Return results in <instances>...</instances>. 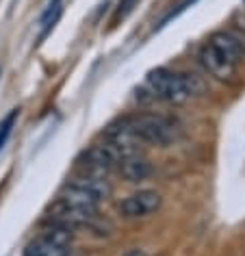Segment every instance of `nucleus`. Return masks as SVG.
Segmentation results:
<instances>
[{"label":"nucleus","mask_w":245,"mask_h":256,"mask_svg":"<svg viewBox=\"0 0 245 256\" xmlns=\"http://www.w3.org/2000/svg\"><path fill=\"white\" fill-rule=\"evenodd\" d=\"M202 80L196 74H178L167 68H156L146 76L144 92L152 100L170 102V104H184L198 94H202Z\"/></svg>","instance_id":"1"},{"label":"nucleus","mask_w":245,"mask_h":256,"mask_svg":"<svg viewBox=\"0 0 245 256\" xmlns=\"http://www.w3.org/2000/svg\"><path fill=\"white\" fill-rule=\"evenodd\" d=\"M118 124L122 128H126L141 144L158 146V148H165V146L174 144L178 137L176 122L160 113H130L118 120Z\"/></svg>","instance_id":"2"},{"label":"nucleus","mask_w":245,"mask_h":256,"mask_svg":"<svg viewBox=\"0 0 245 256\" xmlns=\"http://www.w3.org/2000/svg\"><path fill=\"white\" fill-rule=\"evenodd\" d=\"M76 163H78V172H80V174L106 178L108 172H113L120 165V158L104 142H102V144H94L89 150L82 152L80 158Z\"/></svg>","instance_id":"3"},{"label":"nucleus","mask_w":245,"mask_h":256,"mask_svg":"<svg viewBox=\"0 0 245 256\" xmlns=\"http://www.w3.org/2000/svg\"><path fill=\"white\" fill-rule=\"evenodd\" d=\"M96 217H98V210L80 208V206H76V204L61 200V198H56L52 202V206L48 208V222L61 224V226H68L72 230L89 226L92 222H96Z\"/></svg>","instance_id":"4"},{"label":"nucleus","mask_w":245,"mask_h":256,"mask_svg":"<svg viewBox=\"0 0 245 256\" xmlns=\"http://www.w3.org/2000/svg\"><path fill=\"white\" fill-rule=\"evenodd\" d=\"M160 204H163V198H160L158 191L139 189V191H134V194L126 196L124 200L118 204V208L124 217L134 220V217H146V215L156 213V210L160 208Z\"/></svg>","instance_id":"5"},{"label":"nucleus","mask_w":245,"mask_h":256,"mask_svg":"<svg viewBox=\"0 0 245 256\" xmlns=\"http://www.w3.org/2000/svg\"><path fill=\"white\" fill-rule=\"evenodd\" d=\"M206 44H208L224 61H228L232 68H238V63L245 59V44L241 42V37H236L234 33H230V30H219V33L210 35V40Z\"/></svg>","instance_id":"6"},{"label":"nucleus","mask_w":245,"mask_h":256,"mask_svg":"<svg viewBox=\"0 0 245 256\" xmlns=\"http://www.w3.org/2000/svg\"><path fill=\"white\" fill-rule=\"evenodd\" d=\"M200 63L204 66L206 72L219 80H230L232 76L236 74V68H232L228 61H224L208 44H204L202 50H200Z\"/></svg>","instance_id":"7"},{"label":"nucleus","mask_w":245,"mask_h":256,"mask_svg":"<svg viewBox=\"0 0 245 256\" xmlns=\"http://www.w3.org/2000/svg\"><path fill=\"white\" fill-rule=\"evenodd\" d=\"M118 172L128 182H144L152 176L154 170H152V163L144 154H137V156H128L124 161H120Z\"/></svg>","instance_id":"8"},{"label":"nucleus","mask_w":245,"mask_h":256,"mask_svg":"<svg viewBox=\"0 0 245 256\" xmlns=\"http://www.w3.org/2000/svg\"><path fill=\"white\" fill-rule=\"evenodd\" d=\"M68 254H70V248L56 246L54 241L46 239L44 234H40L24 248V256H68Z\"/></svg>","instance_id":"9"},{"label":"nucleus","mask_w":245,"mask_h":256,"mask_svg":"<svg viewBox=\"0 0 245 256\" xmlns=\"http://www.w3.org/2000/svg\"><path fill=\"white\" fill-rule=\"evenodd\" d=\"M61 14H63V0H50L46 11H44L42 18H40V37L42 40L54 28V24L59 22Z\"/></svg>","instance_id":"10"},{"label":"nucleus","mask_w":245,"mask_h":256,"mask_svg":"<svg viewBox=\"0 0 245 256\" xmlns=\"http://www.w3.org/2000/svg\"><path fill=\"white\" fill-rule=\"evenodd\" d=\"M18 118H20V108H11L7 118H4L2 122H0V150L4 148V144H7V139L11 137V132H14Z\"/></svg>","instance_id":"11"},{"label":"nucleus","mask_w":245,"mask_h":256,"mask_svg":"<svg viewBox=\"0 0 245 256\" xmlns=\"http://www.w3.org/2000/svg\"><path fill=\"white\" fill-rule=\"evenodd\" d=\"M137 4H139V0H120L118 9H115V16H113V22H120V20H124V18H128Z\"/></svg>","instance_id":"12"},{"label":"nucleus","mask_w":245,"mask_h":256,"mask_svg":"<svg viewBox=\"0 0 245 256\" xmlns=\"http://www.w3.org/2000/svg\"><path fill=\"white\" fill-rule=\"evenodd\" d=\"M124 256H148V252H146V250H141V248H130Z\"/></svg>","instance_id":"13"}]
</instances>
